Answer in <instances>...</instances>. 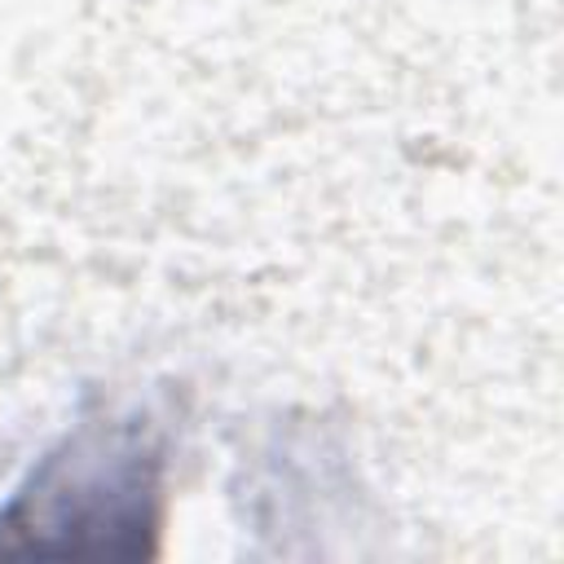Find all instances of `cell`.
Returning <instances> with one entry per match:
<instances>
[{"label": "cell", "mask_w": 564, "mask_h": 564, "mask_svg": "<svg viewBox=\"0 0 564 564\" xmlns=\"http://www.w3.org/2000/svg\"><path fill=\"white\" fill-rule=\"evenodd\" d=\"M167 419L150 401H101L0 507L9 560H150L167 511Z\"/></svg>", "instance_id": "1"}]
</instances>
